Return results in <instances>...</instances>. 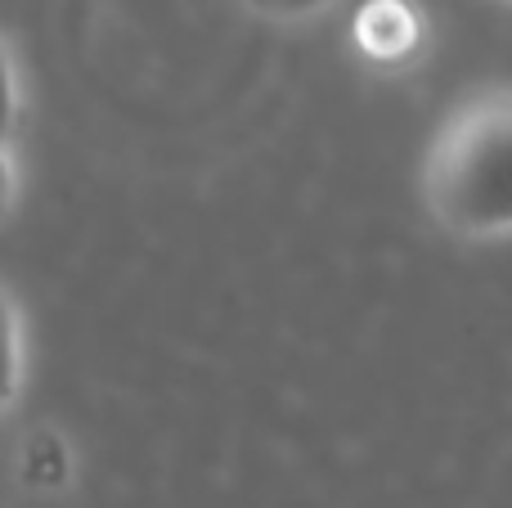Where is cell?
Returning a JSON list of instances; mask_svg holds the SVG:
<instances>
[{
    "label": "cell",
    "mask_w": 512,
    "mask_h": 508,
    "mask_svg": "<svg viewBox=\"0 0 512 508\" xmlns=\"http://www.w3.org/2000/svg\"><path fill=\"white\" fill-rule=\"evenodd\" d=\"M512 117L508 95H481L441 131L427 162V198L432 212L459 234H504L512 221L508 180Z\"/></svg>",
    "instance_id": "cell-1"
},
{
    "label": "cell",
    "mask_w": 512,
    "mask_h": 508,
    "mask_svg": "<svg viewBox=\"0 0 512 508\" xmlns=\"http://www.w3.org/2000/svg\"><path fill=\"white\" fill-rule=\"evenodd\" d=\"M18 387V324H14V306L0 293V405L14 401Z\"/></svg>",
    "instance_id": "cell-2"
},
{
    "label": "cell",
    "mask_w": 512,
    "mask_h": 508,
    "mask_svg": "<svg viewBox=\"0 0 512 508\" xmlns=\"http://www.w3.org/2000/svg\"><path fill=\"white\" fill-rule=\"evenodd\" d=\"M14 131V68H9V54L0 50V140Z\"/></svg>",
    "instance_id": "cell-3"
}]
</instances>
